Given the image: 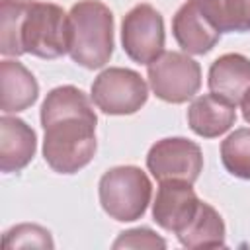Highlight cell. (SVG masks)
Masks as SVG:
<instances>
[{
  "mask_svg": "<svg viewBox=\"0 0 250 250\" xmlns=\"http://www.w3.org/2000/svg\"><path fill=\"white\" fill-rule=\"evenodd\" d=\"M98 117L88 96L76 86L53 88L41 104L43 158L59 174H76L96 154Z\"/></svg>",
  "mask_w": 250,
  "mask_h": 250,
  "instance_id": "obj_1",
  "label": "cell"
},
{
  "mask_svg": "<svg viewBox=\"0 0 250 250\" xmlns=\"http://www.w3.org/2000/svg\"><path fill=\"white\" fill-rule=\"evenodd\" d=\"M70 59L84 68H102L113 55V14L100 0H80L68 12Z\"/></svg>",
  "mask_w": 250,
  "mask_h": 250,
  "instance_id": "obj_2",
  "label": "cell"
},
{
  "mask_svg": "<svg viewBox=\"0 0 250 250\" xmlns=\"http://www.w3.org/2000/svg\"><path fill=\"white\" fill-rule=\"evenodd\" d=\"M102 209L115 221L131 223L146 213L152 184L139 166L109 168L98 184Z\"/></svg>",
  "mask_w": 250,
  "mask_h": 250,
  "instance_id": "obj_3",
  "label": "cell"
},
{
  "mask_svg": "<svg viewBox=\"0 0 250 250\" xmlns=\"http://www.w3.org/2000/svg\"><path fill=\"white\" fill-rule=\"evenodd\" d=\"M21 49L39 59H59L68 53V14L51 2L29 0L21 23Z\"/></svg>",
  "mask_w": 250,
  "mask_h": 250,
  "instance_id": "obj_4",
  "label": "cell"
},
{
  "mask_svg": "<svg viewBox=\"0 0 250 250\" xmlns=\"http://www.w3.org/2000/svg\"><path fill=\"white\" fill-rule=\"evenodd\" d=\"M176 43L189 55L209 53L221 39L223 23L219 0H188L172 18Z\"/></svg>",
  "mask_w": 250,
  "mask_h": 250,
  "instance_id": "obj_5",
  "label": "cell"
},
{
  "mask_svg": "<svg viewBox=\"0 0 250 250\" xmlns=\"http://www.w3.org/2000/svg\"><path fill=\"white\" fill-rule=\"evenodd\" d=\"M148 84L156 98L168 104H184L201 88V66L186 53L166 51L146 68Z\"/></svg>",
  "mask_w": 250,
  "mask_h": 250,
  "instance_id": "obj_6",
  "label": "cell"
},
{
  "mask_svg": "<svg viewBox=\"0 0 250 250\" xmlns=\"http://www.w3.org/2000/svg\"><path fill=\"white\" fill-rule=\"evenodd\" d=\"M148 100V86L145 78L121 66L102 70L92 82V102L107 115L137 113Z\"/></svg>",
  "mask_w": 250,
  "mask_h": 250,
  "instance_id": "obj_7",
  "label": "cell"
},
{
  "mask_svg": "<svg viewBox=\"0 0 250 250\" xmlns=\"http://www.w3.org/2000/svg\"><path fill=\"white\" fill-rule=\"evenodd\" d=\"M146 168L156 182L195 184L203 170V152L197 143L184 137L160 139L146 154Z\"/></svg>",
  "mask_w": 250,
  "mask_h": 250,
  "instance_id": "obj_8",
  "label": "cell"
},
{
  "mask_svg": "<svg viewBox=\"0 0 250 250\" xmlns=\"http://www.w3.org/2000/svg\"><path fill=\"white\" fill-rule=\"evenodd\" d=\"M164 20L150 4H137L121 21V43L125 55L137 64H150L164 53Z\"/></svg>",
  "mask_w": 250,
  "mask_h": 250,
  "instance_id": "obj_9",
  "label": "cell"
},
{
  "mask_svg": "<svg viewBox=\"0 0 250 250\" xmlns=\"http://www.w3.org/2000/svg\"><path fill=\"white\" fill-rule=\"evenodd\" d=\"M191 186L193 184L176 180L160 182L156 199L152 203V219L160 229L178 234L193 219L201 199Z\"/></svg>",
  "mask_w": 250,
  "mask_h": 250,
  "instance_id": "obj_10",
  "label": "cell"
},
{
  "mask_svg": "<svg viewBox=\"0 0 250 250\" xmlns=\"http://www.w3.org/2000/svg\"><path fill=\"white\" fill-rule=\"evenodd\" d=\"M207 84L213 96L236 107L250 90V59L240 53L221 55L209 66Z\"/></svg>",
  "mask_w": 250,
  "mask_h": 250,
  "instance_id": "obj_11",
  "label": "cell"
},
{
  "mask_svg": "<svg viewBox=\"0 0 250 250\" xmlns=\"http://www.w3.org/2000/svg\"><path fill=\"white\" fill-rule=\"evenodd\" d=\"M37 150L35 131L20 117L8 113L0 119V170L4 174L21 172Z\"/></svg>",
  "mask_w": 250,
  "mask_h": 250,
  "instance_id": "obj_12",
  "label": "cell"
},
{
  "mask_svg": "<svg viewBox=\"0 0 250 250\" xmlns=\"http://www.w3.org/2000/svg\"><path fill=\"white\" fill-rule=\"evenodd\" d=\"M39 98L35 76L18 61L4 59L0 62V109L18 113L31 107Z\"/></svg>",
  "mask_w": 250,
  "mask_h": 250,
  "instance_id": "obj_13",
  "label": "cell"
},
{
  "mask_svg": "<svg viewBox=\"0 0 250 250\" xmlns=\"http://www.w3.org/2000/svg\"><path fill=\"white\" fill-rule=\"evenodd\" d=\"M234 105L213 94L195 98L188 107V125L195 135L203 139H215L227 133L234 125Z\"/></svg>",
  "mask_w": 250,
  "mask_h": 250,
  "instance_id": "obj_14",
  "label": "cell"
},
{
  "mask_svg": "<svg viewBox=\"0 0 250 250\" xmlns=\"http://www.w3.org/2000/svg\"><path fill=\"white\" fill-rule=\"evenodd\" d=\"M180 244L186 248H223L225 242V223L215 207L201 201L193 219L176 234Z\"/></svg>",
  "mask_w": 250,
  "mask_h": 250,
  "instance_id": "obj_15",
  "label": "cell"
},
{
  "mask_svg": "<svg viewBox=\"0 0 250 250\" xmlns=\"http://www.w3.org/2000/svg\"><path fill=\"white\" fill-rule=\"evenodd\" d=\"M29 0H2L0 2V53L4 57H21V23Z\"/></svg>",
  "mask_w": 250,
  "mask_h": 250,
  "instance_id": "obj_16",
  "label": "cell"
},
{
  "mask_svg": "<svg viewBox=\"0 0 250 250\" xmlns=\"http://www.w3.org/2000/svg\"><path fill=\"white\" fill-rule=\"evenodd\" d=\"M221 160L230 176L250 180V129H236L221 143Z\"/></svg>",
  "mask_w": 250,
  "mask_h": 250,
  "instance_id": "obj_17",
  "label": "cell"
},
{
  "mask_svg": "<svg viewBox=\"0 0 250 250\" xmlns=\"http://www.w3.org/2000/svg\"><path fill=\"white\" fill-rule=\"evenodd\" d=\"M4 246L8 248H18V246H23V248H53V238H51V232L39 225H29V223H23V225H16L12 227L10 230L4 232Z\"/></svg>",
  "mask_w": 250,
  "mask_h": 250,
  "instance_id": "obj_18",
  "label": "cell"
},
{
  "mask_svg": "<svg viewBox=\"0 0 250 250\" xmlns=\"http://www.w3.org/2000/svg\"><path fill=\"white\" fill-rule=\"evenodd\" d=\"M221 23L225 31H250V0H219Z\"/></svg>",
  "mask_w": 250,
  "mask_h": 250,
  "instance_id": "obj_19",
  "label": "cell"
},
{
  "mask_svg": "<svg viewBox=\"0 0 250 250\" xmlns=\"http://www.w3.org/2000/svg\"><path fill=\"white\" fill-rule=\"evenodd\" d=\"M113 248H166V240L160 238L154 230L141 227L121 232L113 242Z\"/></svg>",
  "mask_w": 250,
  "mask_h": 250,
  "instance_id": "obj_20",
  "label": "cell"
},
{
  "mask_svg": "<svg viewBox=\"0 0 250 250\" xmlns=\"http://www.w3.org/2000/svg\"><path fill=\"white\" fill-rule=\"evenodd\" d=\"M240 105H242V117H244V121H246V123H250V90H248V92H246V96L242 98Z\"/></svg>",
  "mask_w": 250,
  "mask_h": 250,
  "instance_id": "obj_21",
  "label": "cell"
}]
</instances>
